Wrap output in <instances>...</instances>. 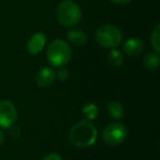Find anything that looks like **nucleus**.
<instances>
[{
  "label": "nucleus",
  "mask_w": 160,
  "mask_h": 160,
  "mask_svg": "<svg viewBox=\"0 0 160 160\" xmlns=\"http://www.w3.org/2000/svg\"><path fill=\"white\" fill-rule=\"evenodd\" d=\"M98 133L91 121H80L69 132L71 144L77 147H89L96 142Z\"/></svg>",
  "instance_id": "f257e3e1"
},
{
  "label": "nucleus",
  "mask_w": 160,
  "mask_h": 160,
  "mask_svg": "<svg viewBox=\"0 0 160 160\" xmlns=\"http://www.w3.org/2000/svg\"><path fill=\"white\" fill-rule=\"evenodd\" d=\"M47 60L55 67H64L71 58V48L62 40H55L46 49Z\"/></svg>",
  "instance_id": "f03ea898"
},
{
  "label": "nucleus",
  "mask_w": 160,
  "mask_h": 160,
  "mask_svg": "<svg viewBox=\"0 0 160 160\" xmlns=\"http://www.w3.org/2000/svg\"><path fill=\"white\" fill-rule=\"evenodd\" d=\"M58 22L64 27H73L81 20V10L72 0H64L57 7Z\"/></svg>",
  "instance_id": "7ed1b4c3"
},
{
  "label": "nucleus",
  "mask_w": 160,
  "mask_h": 160,
  "mask_svg": "<svg viewBox=\"0 0 160 160\" xmlns=\"http://www.w3.org/2000/svg\"><path fill=\"white\" fill-rule=\"evenodd\" d=\"M96 40L102 47L116 48L122 42V32L113 24H103L97 29Z\"/></svg>",
  "instance_id": "20e7f679"
},
{
  "label": "nucleus",
  "mask_w": 160,
  "mask_h": 160,
  "mask_svg": "<svg viewBox=\"0 0 160 160\" xmlns=\"http://www.w3.org/2000/svg\"><path fill=\"white\" fill-rule=\"evenodd\" d=\"M127 137V129L124 124L114 122L109 124L102 133V139L109 146H118Z\"/></svg>",
  "instance_id": "39448f33"
},
{
  "label": "nucleus",
  "mask_w": 160,
  "mask_h": 160,
  "mask_svg": "<svg viewBox=\"0 0 160 160\" xmlns=\"http://www.w3.org/2000/svg\"><path fill=\"white\" fill-rule=\"evenodd\" d=\"M17 118V109L9 100L0 101V127L9 128Z\"/></svg>",
  "instance_id": "423d86ee"
},
{
  "label": "nucleus",
  "mask_w": 160,
  "mask_h": 160,
  "mask_svg": "<svg viewBox=\"0 0 160 160\" xmlns=\"http://www.w3.org/2000/svg\"><path fill=\"white\" fill-rule=\"evenodd\" d=\"M56 78V72L53 68L49 67H44L41 68L35 75V82L38 87L47 88L54 82Z\"/></svg>",
  "instance_id": "0eeeda50"
},
{
  "label": "nucleus",
  "mask_w": 160,
  "mask_h": 160,
  "mask_svg": "<svg viewBox=\"0 0 160 160\" xmlns=\"http://www.w3.org/2000/svg\"><path fill=\"white\" fill-rule=\"evenodd\" d=\"M46 35L42 32H38L34 33L31 36L27 44V49L31 55H36L38 54L43 48H44L45 44H46Z\"/></svg>",
  "instance_id": "6e6552de"
},
{
  "label": "nucleus",
  "mask_w": 160,
  "mask_h": 160,
  "mask_svg": "<svg viewBox=\"0 0 160 160\" xmlns=\"http://www.w3.org/2000/svg\"><path fill=\"white\" fill-rule=\"evenodd\" d=\"M144 42L138 38H131L125 41L123 45L124 52L129 56H138L144 51Z\"/></svg>",
  "instance_id": "1a4fd4ad"
},
{
  "label": "nucleus",
  "mask_w": 160,
  "mask_h": 160,
  "mask_svg": "<svg viewBox=\"0 0 160 160\" xmlns=\"http://www.w3.org/2000/svg\"><path fill=\"white\" fill-rule=\"evenodd\" d=\"M68 41L75 46H82L87 42V34L80 29H73L67 33Z\"/></svg>",
  "instance_id": "9d476101"
},
{
  "label": "nucleus",
  "mask_w": 160,
  "mask_h": 160,
  "mask_svg": "<svg viewBox=\"0 0 160 160\" xmlns=\"http://www.w3.org/2000/svg\"><path fill=\"white\" fill-rule=\"evenodd\" d=\"M107 111L109 115L114 120H121L124 115V108L118 101H111V102L108 103Z\"/></svg>",
  "instance_id": "9b49d317"
},
{
  "label": "nucleus",
  "mask_w": 160,
  "mask_h": 160,
  "mask_svg": "<svg viewBox=\"0 0 160 160\" xmlns=\"http://www.w3.org/2000/svg\"><path fill=\"white\" fill-rule=\"evenodd\" d=\"M160 65V56L159 53L153 52V53H148L144 57V66L149 70H156Z\"/></svg>",
  "instance_id": "f8f14e48"
},
{
  "label": "nucleus",
  "mask_w": 160,
  "mask_h": 160,
  "mask_svg": "<svg viewBox=\"0 0 160 160\" xmlns=\"http://www.w3.org/2000/svg\"><path fill=\"white\" fill-rule=\"evenodd\" d=\"M82 113L86 118H88V121H92L98 116L99 113V109L94 103H88L83 107Z\"/></svg>",
  "instance_id": "ddd939ff"
},
{
  "label": "nucleus",
  "mask_w": 160,
  "mask_h": 160,
  "mask_svg": "<svg viewBox=\"0 0 160 160\" xmlns=\"http://www.w3.org/2000/svg\"><path fill=\"white\" fill-rule=\"evenodd\" d=\"M109 62L113 66H121L124 62V57H123L122 53L115 48H112V51L109 54Z\"/></svg>",
  "instance_id": "4468645a"
},
{
  "label": "nucleus",
  "mask_w": 160,
  "mask_h": 160,
  "mask_svg": "<svg viewBox=\"0 0 160 160\" xmlns=\"http://www.w3.org/2000/svg\"><path fill=\"white\" fill-rule=\"evenodd\" d=\"M150 42L155 52H160V25H156L150 36Z\"/></svg>",
  "instance_id": "2eb2a0df"
},
{
  "label": "nucleus",
  "mask_w": 160,
  "mask_h": 160,
  "mask_svg": "<svg viewBox=\"0 0 160 160\" xmlns=\"http://www.w3.org/2000/svg\"><path fill=\"white\" fill-rule=\"evenodd\" d=\"M57 78L60 80V81H66L69 78V71L67 68L65 67H60L59 71L57 72Z\"/></svg>",
  "instance_id": "dca6fc26"
},
{
  "label": "nucleus",
  "mask_w": 160,
  "mask_h": 160,
  "mask_svg": "<svg viewBox=\"0 0 160 160\" xmlns=\"http://www.w3.org/2000/svg\"><path fill=\"white\" fill-rule=\"evenodd\" d=\"M43 160H62V158L58 153H49V155L45 156Z\"/></svg>",
  "instance_id": "f3484780"
},
{
  "label": "nucleus",
  "mask_w": 160,
  "mask_h": 160,
  "mask_svg": "<svg viewBox=\"0 0 160 160\" xmlns=\"http://www.w3.org/2000/svg\"><path fill=\"white\" fill-rule=\"evenodd\" d=\"M114 3H118V5H127L132 1V0H111Z\"/></svg>",
  "instance_id": "a211bd4d"
},
{
  "label": "nucleus",
  "mask_w": 160,
  "mask_h": 160,
  "mask_svg": "<svg viewBox=\"0 0 160 160\" xmlns=\"http://www.w3.org/2000/svg\"><path fill=\"white\" fill-rule=\"evenodd\" d=\"M3 140H5V136H3V134H2V132L0 131V146L2 145V142H3Z\"/></svg>",
  "instance_id": "6ab92c4d"
}]
</instances>
